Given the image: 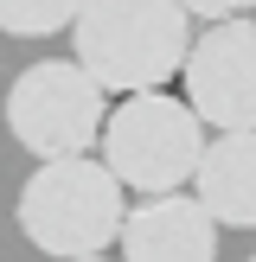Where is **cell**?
I'll use <instances>...</instances> for the list:
<instances>
[{
  "mask_svg": "<svg viewBox=\"0 0 256 262\" xmlns=\"http://www.w3.org/2000/svg\"><path fill=\"white\" fill-rule=\"evenodd\" d=\"M122 179L109 173V160H38V173L19 186V230L32 250L58 256V262H83L102 256L109 243H122L128 224V199Z\"/></svg>",
  "mask_w": 256,
  "mask_h": 262,
  "instance_id": "7a4b0ae2",
  "label": "cell"
},
{
  "mask_svg": "<svg viewBox=\"0 0 256 262\" xmlns=\"http://www.w3.org/2000/svg\"><path fill=\"white\" fill-rule=\"evenodd\" d=\"M205 115L192 109L186 96H166V90H141V96H122L102 128V160L141 199H160V192H179L199 179L205 160Z\"/></svg>",
  "mask_w": 256,
  "mask_h": 262,
  "instance_id": "3957f363",
  "label": "cell"
},
{
  "mask_svg": "<svg viewBox=\"0 0 256 262\" xmlns=\"http://www.w3.org/2000/svg\"><path fill=\"white\" fill-rule=\"evenodd\" d=\"M83 262H109V256H83Z\"/></svg>",
  "mask_w": 256,
  "mask_h": 262,
  "instance_id": "30bf717a",
  "label": "cell"
},
{
  "mask_svg": "<svg viewBox=\"0 0 256 262\" xmlns=\"http://www.w3.org/2000/svg\"><path fill=\"white\" fill-rule=\"evenodd\" d=\"M77 64L115 96L160 90L192 58V13L186 0H83L71 26Z\"/></svg>",
  "mask_w": 256,
  "mask_h": 262,
  "instance_id": "6da1fadb",
  "label": "cell"
},
{
  "mask_svg": "<svg viewBox=\"0 0 256 262\" xmlns=\"http://www.w3.org/2000/svg\"><path fill=\"white\" fill-rule=\"evenodd\" d=\"M102 96H109V90L77 58L26 64V71L13 77V90H7V128L38 160H77V154H90L102 141V128H109Z\"/></svg>",
  "mask_w": 256,
  "mask_h": 262,
  "instance_id": "277c9868",
  "label": "cell"
},
{
  "mask_svg": "<svg viewBox=\"0 0 256 262\" xmlns=\"http://www.w3.org/2000/svg\"><path fill=\"white\" fill-rule=\"evenodd\" d=\"M83 0H0V32L13 38H51V32H71Z\"/></svg>",
  "mask_w": 256,
  "mask_h": 262,
  "instance_id": "ba28073f",
  "label": "cell"
},
{
  "mask_svg": "<svg viewBox=\"0 0 256 262\" xmlns=\"http://www.w3.org/2000/svg\"><path fill=\"white\" fill-rule=\"evenodd\" d=\"M186 102L205 128H256V19H218L192 38L186 58Z\"/></svg>",
  "mask_w": 256,
  "mask_h": 262,
  "instance_id": "5b68a950",
  "label": "cell"
},
{
  "mask_svg": "<svg viewBox=\"0 0 256 262\" xmlns=\"http://www.w3.org/2000/svg\"><path fill=\"white\" fill-rule=\"evenodd\" d=\"M250 262H256V256H250Z\"/></svg>",
  "mask_w": 256,
  "mask_h": 262,
  "instance_id": "8fae6325",
  "label": "cell"
},
{
  "mask_svg": "<svg viewBox=\"0 0 256 262\" xmlns=\"http://www.w3.org/2000/svg\"><path fill=\"white\" fill-rule=\"evenodd\" d=\"M186 13L205 19V26H218V19H250L256 0H186Z\"/></svg>",
  "mask_w": 256,
  "mask_h": 262,
  "instance_id": "9c48e42d",
  "label": "cell"
},
{
  "mask_svg": "<svg viewBox=\"0 0 256 262\" xmlns=\"http://www.w3.org/2000/svg\"><path fill=\"white\" fill-rule=\"evenodd\" d=\"M128 262H218V217L199 192H160L141 199L122 224Z\"/></svg>",
  "mask_w": 256,
  "mask_h": 262,
  "instance_id": "8992f818",
  "label": "cell"
},
{
  "mask_svg": "<svg viewBox=\"0 0 256 262\" xmlns=\"http://www.w3.org/2000/svg\"><path fill=\"white\" fill-rule=\"evenodd\" d=\"M192 192L205 199V211L230 230H256V128H224L205 147Z\"/></svg>",
  "mask_w": 256,
  "mask_h": 262,
  "instance_id": "52a82bcc",
  "label": "cell"
}]
</instances>
